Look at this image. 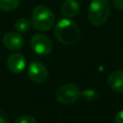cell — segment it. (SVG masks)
<instances>
[{"instance_id":"obj_17","label":"cell","mask_w":123,"mask_h":123,"mask_svg":"<svg viewBox=\"0 0 123 123\" xmlns=\"http://www.w3.org/2000/svg\"><path fill=\"white\" fill-rule=\"evenodd\" d=\"M112 4L117 10L123 11V0H112Z\"/></svg>"},{"instance_id":"obj_14","label":"cell","mask_w":123,"mask_h":123,"mask_svg":"<svg viewBox=\"0 0 123 123\" xmlns=\"http://www.w3.org/2000/svg\"><path fill=\"white\" fill-rule=\"evenodd\" d=\"M14 123H36V119L34 116L30 114H23L19 117H17L14 121Z\"/></svg>"},{"instance_id":"obj_2","label":"cell","mask_w":123,"mask_h":123,"mask_svg":"<svg viewBox=\"0 0 123 123\" xmlns=\"http://www.w3.org/2000/svg\"><path fill=\"white\" fill-rule=\"evenodd\" d=\"M31 22L36 30L47 32L55 24V15L47 6L38 5L33 10Z\"/></svg>"},{"instance_id":"obj_9","label":"cell","mask_w":123,"mask_h":123,"mask_svg":"<svg viewBox=\"0 0 123 123\" xmlns=\"http://www.w3.org/2000/svg\"><path fill=\"white\" fill-rule=\"evenodd\" d=\"M81 6L77 0H65L61 7V12L63 16L71 18L76 16L80 12Z\"/></svg>"},{"instance_id":"obj_13","label":"cell","mask_w":123,"mask_h":123,"mask_svg":"<svg viewBox=\"0 0 123 123\" xmlns=\"http://www.w3.org/2000/svg\"><path fill=\"white\" fill-rule=\"evenodd\" d=\"M81 95L83 96V98L86 101H94L97 99L98 97V93L97 90L93 89V88H86L85 90H83L81 92Z\"/></svg>"},{"instance_id":"obj_15","label":"cell","mask_w":123,"mask_h":123,"mask_svg":"<svg viewBox=\"0 0 123 123\" xmlns=\"http://www.w3.org/2000/svg\"><path fill=\"white\" fill-rule=\"evenodd\" d=\"M0 123H9L8 114L3 110H0Z\"/></svg>"},{"instance_id":"obj_3","label":"cell","mask_w":123,"mask_h":123,"mask_svg":"<svg viewBox=\"0 0 123 123\" xmlns=\"http://www.w3.org/2000/svg\"><path fill=\"white\" fill-rule=\"evenodd\" d=\"M111 14V4L109 0H91L88 7V19L94 26L104 25Z\"/></svg>"},{"instance_id":"obj_11","label":"cell","mask_w":123,"mask_h":123,"mask_svg":"<svg viewBox=\"0 0 123 123\" xmlns=\"http://www.w3.org/2000/svg\"><path fill=\"white\" fill-rule=\"evenodd\" d=\"M14 28L18 33H27L32 28V22L28 18L21 17L15 21Z\"/></svg>"},{"instance_id":"obj_7","label":"cell","mask_w":123,"mask_h":123,"mask_svg":"<svg viewBox=\"0 0 123 123\" xmlns=\"http://www.w3.org/2000/svg\"><path fill=\"white\" fill-rule=\"evenodd\" d=\"M3 44L12 51H17L22 48L24 38L18 32H8L3 37Z\"/></svg>"},{"instance_id":"obj_4","label":"cell","mask_w":123,"mask_h":123,"mask_svg":"<svg viewBox=\"0 0 123 123\" xmlns=\"http://www.w3.org/2000/svg\"><path fill=\"white\" fill-rule=\"evenodd\" d=\"M81 90L75 84L69 83L60 86L56 92V99L62 104H73L81 97Z\"/></svg>"},{"instance_id":"obj_12","label":"cell","mask_w":123,"mask_h":123,"mask_svg":"<svg viewBox=\"0 0 123 123\" xmlns=\"http://www.w3.org/2000/svg\"><path fill=\"white\" fill-rule=\"evenodd\" d=\"M19 0H0V10L4 12H12L17 9Z\"/></svg>"},{"instance_id":"obj_6","label":"cell","mask_w":123,"mask_h":123,"mask_svg":"<svg viewBox=\"0 0 123 123\" xmlns=\"http://www.w3.org/2000/svg\"><path fill=\"white\" fill-rule=\"evenodd\" d=\"M27 73L29 78L37 84H42L46 82L49 76L47 68L39 62H32L28 66Z\"/></svg>"},{"instance_id":"obj_5","label":"cell","mask_w":123,"mask_h":123,"mask_svg":"<svg viewBox=\"0 0 123 123\" xmlns=\"http://www.w3.org/2000/svg\"><path fill=\"white\" fill-rule=\"evenodd\" d=\"M30 45L34 52L41 56L48 55L52 50L51 38L43 34H37L33 36L30 39Z\"/></svg>"},{"instance_id":"obj_1","label":"cell","mask_w":123,"mask_h":123,"mask_svg":"<svg viewBox=\"0 0 123 123\" xmlns=\"http://www.w3.org/2000/svg\"><path fill=\"white\" fill-rule=\"evenodd\" d=\"M54 36L61 43L64 45H72L79 40L81 31L74 21L65 17L60 19L58 23H56Z\"/></svg>"},{"instance_id":"obj_16","label":"cell","mask_w":123,"mask_h":123,"mask_svg":"<svg viewBox=\"0 0 123 123\" xmlns=\"http://www.w3.org/2000/svg\"><path fill=\"white\" fill-rule=\"evenodd\" d=\"M114 120H115V123H123V110L116 112L114 116Z\"/></svg>"},{"instance_id":"obj_10","label":"cell","mask_w":123,"mask_h":123,"mask_svg":"<svg viewBox=\"0 0 123 123\" xmlns=\"http://www.w3.org/2000/svg\"><path fill=\"white\" fill-rule=\"evenodd\" d=\"M109 86L115 92H123V70H116L110 74L108 78Z\"/></svg>"},{"instance_id":"obj_8","label":"cell","mask_w":123,"mask_h":123,"mask_svg":"<svg viewBox=\"0 0 123 123\" xmlns=\"http://www.w3.org/2000/svg\"><path fill=\"white\" fill-rule=\"evenodd\" d=\"M8 68L13 73H20L26 67V59L20 53H12L7 60Z\"/></svg>"}]
</instances>
